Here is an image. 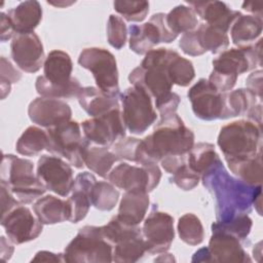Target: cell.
<instances>
[{
  "label": "cell",
  "mask_w": 263,
  "mask_h": 263,
  "mask_svg": "<svg viewBox=\"0 0 263 263\" xmlns=\"http://www.w3.org/2000/svg\"><path fill=\"white\" fill-rule=\"evenodd\" d=\"M200 179L215 199L217 221L222 222L249 214L254 197L262 189L261 185L252 186L229 175L221 160Z\"/></svg>",
  "instance_id": "1"
},
{
  "label": "cell",
  "mask_w": 263,
  "mask_h": 263,
  "mask_svg": "<svg viewBox=\"0 0 263 263\" xmlns=\"http://www.w3.org/2000/svg\"><path fill=\"white\" fill-rule=\"evenodd\" d=\"M194 145V134L177 113L161 116L151 135L140 141L135 162L157 164L166 156L187 155Z\"/></svg>",
  "instance_id": "2"
},
{
  "label": "cell",
  "mask_w": 263,
  "mask_h": 263,
  "mask_svg": "<svg viewBox=\"0 0 263 263\" xmlns=\"http://www.w3.org/2000/svg\"><path fill=\"white\" fill-rule=\"evenodd\" d=\"M73 64L70 55L63 50H51L43 64V75L35 82L37 92L41 97L52 99L77 98L81 90L78 79L72 77Z\"/></svg>",
  "instance_id": "3"
},
{
  "label": "cell",
  "mask_w": 263,
  "mask_h": 263,
  "mask_svg": "<svg viewBox=\"0 0 263 263\" xmlns=\"http://www.w3.org/2000/svg\"><path fill=\"white\" fill-rule=\"evenodd\" d=\"M261 44L260 39L251 46L224 50L213 61V71L208 79L209 82L221 92L231 90L238 75L254 70L257 65L261 66Z\"/></svg>",
  "instance_id": "4"
},
{
  "label": "cell",
  "mask_w": 263,
  "mask_h": 263,
  "mask_svg": "<svg viewBox=\"0 0 263 263\" xmlns=\"http://www.w3.org/2000/svg\"><path fill=\"white\" fill-rule=\"evenodd\" d=\"M0 175V182L4 183L24 204L40 198L47 190L34 174L33 162L13 154H3Z\"/></svg>",
  "instance_id": "5"
},
{
  "label": "cell",
  "mask_w": 263,
  "mask_h": 263,
  "mask_svg": "<svg viewBox=\"0 0 263 263\" xmlns=\"http://www.w3.org/2000/svg\"><path fill=\"white\" fill-rule=\"evenodd\" d=\"M217 144L225 160L253 157L261 152L262 128L251 120H236L224 125Z\"/></svg>",
  "instance_id": "6"
},
{
  "label": "cell",
  "mask_w": 263,
  "mask_h": 263,
  "mask_svg": "<svg viewBox=\"0 0 263 263\" xmlns=\"http://www.w3.org/2000/svg\"><path fill=\"white\" fill-rule=\"evenodd\" d=\"M68 263H110L113 246L105 238L99 226L86 225L68 243L64 252Z\"/></svg>",
  "instance_id": "7"
},
{
  "label": "cell",
  "mask_w": 263,
  "mask_h": 263,
  "mask_svg": "<svg viewBox=\"0 0 263 263\" xmlns=\"http://www.w3.org/2000/svg\"><path fill=\"white\" fill-rule=\"evenodd\" d=\"M47 150L55 156L66 158L74 167L82 168L84 154L90 143L82 138L80 125L76 121H67L47 128Z\"/></svg>",
  "instance_id": "8"
},
{
  "label": "cell",
  "mask_w": 263,
  "mask_h": 263,
  "mask_svg": "<svg viewBox=\"0 0 263 263\" xmlns=\"http://www.w3.org/2000/svg\"><path fill=\"white\" fill-rule=\"evenodd\" d=\"M78 64L91 72L99 89L110 96H120L117 63L109 50L101 47L84 48L79 54Z\"/></svg>",
  "instance_id": "9"
},
{
  "label": "cell",
  "mask_w": 263,
  "mask_h": 263,
  "mask_svg": "<svg viewBox=\"0 0 263 263\" xmlns=\"http://www.w3.org/2000/svg\"><path fill=\"white\" fill-rule=\"evenodd\" d=\"M122 104V119L132 134L141 135L156 120V112L152 106L151 97L144 89L132 86L120 95Z\"/></svg>",
  "instance_id": "10"
},
{
  "label": "cell",
  "mask_w": 263,
  "mask_h": 263,
  "mask_svg": "<svg viewBox=\"0 0 263 263\" xmlns=\"http://www.w3.org/2000/svg\"><path fill=\"white\" fill-rule=\"evenodd\" d=\"M187 96L197 118L205 121L228 118L226 92L216 89L209 80L200 78L190 87Z\"/></svg>",
  "instance_id": "11"
},
{
  "label": "cell",
  "mask_w": 263,
  "mask_h": 263,
  "mask_svg": "<svg viewBox=\"0 0 263 263\" xmlns=\"http://www.w3.org/2000/svg\"><path fill=\"white\" fill-rule=\"evenodd\" d=\"M129 48L137 54H146L160 42L171 43L178 36L166 25V14L158 12L143 25H130Z\"/></svg>",
  "instance_id": "12"
},
{
  "label": "cell",
  "mask_w": 263,
  "mask_h": 263,
  "mask_svg": "<svg viewBox=\"0 0 263 263\" xmlns=\"http://www.w3.org/2000/svg\"><path fill=\"white\" fill-rule=\"evenodd\" d=\"M161 179V172L157 164L132 165L122 162L113 167L108 180L117 188L125 191L142 190L147 193L157 187Z\"/></svg>",
  "instance_id": "13"
},
{
  "label": "cell",
  "mask_w": 263,
  "mask_h": 263,
  "mask_svg": "<svg viewBox=\"0 0 263 263\" xmlns=\"http://www.w3.org/2000/svg\"><path fill=\"white\" fill-rule=\"evenodd\" d=\"M81 127L84 138L97 146L108 148L125 137V125L119 108L84 120Z\"/></svg>",
  "instance_id": "14"
},
{
  "label": "cell",
  "mask_w": 263,
  "mask_h": 263,
  "mask_svg": "<svg viewBox=\"0 0 263 263\" xmlns=\"http://www.w3.org/2000/svg\"><path fill=\"white\" fill-rule=\"evenodd\" d=\"M36 175L45 188L60 196H67L73 188V170L55 155H42L37 163Z\"/></svg>",
  "instance_id": "15"
},
{
  "label": "cell",
  "mask_w": 263,
  "mask_h": 263,
  "mask_svg": "<svg viewBox=\"0 0 263 263\" xmlns=\"http://www.w3.org/2000/svg\"><path fill=\"white\" fill-rule=\"evenodd\" d=\"M1 225L8 239L14 245H21L36 239L43 230V224L30 209L17 205L1 217Z\"/></svg>",
  "instance_id": "16"
},
{
  "label": "cell",
  "mask_w": 263,
  "mask_h": 263,
  "mask_svg": "<svg viewBox=\"0 0 263 263\" xmlns=\"http://www.w3.org/2000/svg\"><path fill=\"white\" fill-rule=\"evenodd\" d=\"M142 234L148 253L167 252L175 237L174 218L167 213L153 210L144 222Z\"/></svg>",
  "instance_id": "17"
},
{
  "label": "cell",
  "mask_w": 263,
  "mask_h": 263,
  "mask_svg": "<svg viewBox=\"0 0 263 263\" xmlns=\"http://www.w3.org/2000/svg\"><path fill=\"white\" fill-rule=\"evenodd\" d=\"M10 53L16 66L27 73L39 71L45 61L42 42L34 32L15 34L10 43Z\"/></svg>",
  "instance_id": "18"
},
{
  "label": "cell",
  "mask_w": 263,
  "mask_h": 263,
  "mask_svg": "<svg viewBox=\"0 0 263 263\" xmlns=\"http://www.w3.org/2000/svg\"><path fill=\"white\" fill-rule=\"evenodd\" d=\"M28 115L32 122L50 128L70 121L72 110L66 102L60 99L39 97L30 103Z\"/></svg>",
  "instance_id": "19"
},
{
  "label": "cell",
  "mask_w": 263,
  "mask_h": 263,
  "mask_svg": "<svg viewBox=\"0 0 263 263\" xmlns=\"http://www.w3.org/2000/svg\"><path fill=\"white\" fill-rule=\"evenodd\" d=\"M188 5L193 8L206 25L219 29L225 33L230 30L233 22L241 14L231 9L222 1H190Z\"/></svg>",
  "instance_id": "20"
},
{
  "label": "cell",
  "mask_w": 263,
  "mask_h": 263,
  "mask_svg": "<svg viewBox=\"0 0 263 263\" xmlns=\"http://www.w3.org/2000/svg\"><path fill=\"white\" fill-rule=\"evenodd\" d=\"M212 233L208 247L212 262L252 261L238 238L222 231H212Z\"/></svg>",
  "instance_id": "21"
},
{
  "label": "cell",
  "mask_w": 263,
  "mask_h": 263,
  "mask_svg": "<svg viewBox=\"0 0 263 263\" xmlns=\"http://www.w3.org/2000/svg\"><path fill=\"white\" fill-rule=\"evenodd\" d=\"M96 182V177L88 172L80 173L74 179L72 194L67 199L70 209V222L78 223L86 217L91 205L90 189Z\"/></svg>",
  "instance_id": "22"
},
{
  "label": "cell",
  "mask_w": 263,
  "mask_h": 263,
  "mask_svg": "<svg viewBox=\"0 0 263 263\" xmlns=\"http://www.w3.org/2000/svg\"><path fill=\"white\" fill-rule=\"evenodd\" d=\"M148 193L142 190H129L123 194L117 218L130 226H138L145 218L149 208Z\"/></svg>",
  "instance_id": "23"
},
{
  "label": "cell",
  "mask_w": 263,
  "mask_h": 263,
  "mask_svg": "<svg viewBox=\"0 0 263 263\" xmlns=\"http://www.w3.org/2000/svg\"><path fill=\"white\" fill-rule=\"evenodd\" d=\"M118 98L110 96L95 86L82 87L77 96L81 108L91 117L101 116L113 109H118Z\"/></svg>",
  "instance_id": "24"
},
{
  "label": "cell",
  "mask_w": 263,
  "mask_h": 263,
  "mask_svg": "<svg viewBox=\"0 0 263 263\" xmlns=\"http://www.w3.org/2000/svg\"><path fill=\"white\" fill-rule=\"evenodd\" d=\"M7 15L13 25L15 34L32 33L42 20V8L38 1L28 0L8 10Z\"/></svg>",
  "instance_id": "25"
},
{
  "label": "cell",
  "mask_w": 263,
  "mask_h": 263,
  "mask_svg": "<svg viewBox=\"0 0 263 263\" xmlns=\"http://www.w3.org/2000/svg\"><path fill=\"white\" fill-rule=\"evenodd\" d=\"M35 216L43 225H51L69 221L70 209L68 201L53 195H45L33 205Z\"/></svg>",
  "instance_id": "26"
},
{
  "label": "cell",
  "mask_w": 263,
  "mask_h": 263,
  "mask_svg": "<svg viewBox=\"0 0 263 263\" xmlns=\"http://www.w3.org/2000/svg\"><path fill=\"white\" fill-rule=\"evenodd\" d=\"M163 66L171 82L185 87L195 77V70L191 61L181 57L177 51L165 48Z\"/></svg>",
  "instance_id": "27"
},
{
  "label": "cell",
  "mask_w": 263,
  "mask_h": 263,
  "mask_svg": "<svg viewBox=\"0 0 263 263\" xmlns=\"http://www.w3.org/2000/svg\"><path fill=\"white\" fill-rule=\"evenodd\" d=\"M231 40L238 47L251 46L262 33V17L240 14L230 27Z\"/></svg>",
  "instance_id": "28"
},
{
  "label": "cell",
  "mask_w": 263,
  "mask_h": 263,
  "mask_svg": "<svg viewBox=\"0 0 263 263\" xmlns=\"http://www.w3.org/2000/svg\"><path fill=\"white\" fill-rule=\"evenodd\" d=\"M220 160L221 159L215 150V146L211 143L201 142L193 145L187 154L186 163L201 178V176H203Z\"/></svg>",
  "instance_id": "29"
},
{
  "label": "cell",
  "mask_w": 263,
  "mask_h": 263,
  "mask_svg": "<svg viewBox=\"0 0 263 263\" xmlns=\"http://www.w3.org/2000/svg\"><path fill=\"white\" fill-rule=\"evenodd\" d=\"M118 160L120 159L113 151L103 146L89 145L84 154V164L104 179H108L114 163Z\"/></svg>",
  "instance_id": "30"
},
{
  "label": "cell",
  "mask_w": 263,
  "mask_h": 263,
  "mask_svg": "<svg viewBox=\"0 0 263 263\" xmlns=\"http://www.w3.org/2000/svg\"><path fill=\"white\" fill-rule=\"evenodd\" d=\"M262 153L242 159L226 160L229 170L241 181L252 186L262 183Z\"/></svg>",
  "instance_id": "31"
},
{
  "label": "cell",
  "mask_w": 263,
  "mask_h": 263,
  "mask_svg": "<svg viewBox=\"0 0 263 263\" xmlns=\"http://www.w3.org/2000/svg\"><path fill=\"white\" fill-rule=\"evenodd\" d=\"M47 132L38 126L27 127L15 144V150L18 154L25 156H34L47 148Z\"/></svg>",
  "instance_id": "32"
},
{
  "label": "cell",
  "mask_w": 263,
  "mask_h": 263,
  "mask_svg": "<svg viewBox=\"0 0 263 263\" xmlns=\"http://www.w3.org/2000/svg\"><path fill=\"white\" fill-rule=\"evenodd\" d=\"M166 25L177 36L181 33L192 32L197 28V14L187 5H178L166 14Z\"/></svg>",
  "instance_id": "33"
},
{
  "label": "cell",
  "mask_w": 263,
  "mask_h": 263,
  "mask_svg": "<svg viewBox=\"0 0 263 263\" xmlns=\"http://www.w3.org/2000/svg\"><path fill=\"white\" fill-rule=\"evenodd\" d=\"M195 33L199 45L204 52L210 51L214 54L223 52L229 45V37L227 33L206 24H201L196 28Z\"/></svg>",
  "instance_id": "34"
},
{
  "label": "cell",
  "mask_w": 263,
  "mask_h": 263,
  "mask_svg": "<svg viewBox=\"0 0 263 263\" xmlns=\"http://www.w3.org/2000/svg\"><path fill=\"white\" fill-rule=\"evenodd\" d=\"M146 252L147 248L143 235L130 237L114 246L113 261L119 263L137 262L143 258Z\"/></svg>",
  "instance_id": "35"
},
{
  "label": "cell",
  "mask_w": 263,
  "mask_h": 263,
  "mask_svg": "<svg viewBox=\"0 0 263 263\" xmlns=\"http://www.w3.org/2000/svg\"><path fill=\"white\" fill-rule=\"evenodd\" d=\"M257 95L249 88H238L226 93L227 116L235 117L247 114V112L257 104ZM260 103V102H258Z\"/></svg>",
  "instance_id": "36"
},
{
  "label": "cell",
  "mask_w": 263,
  "mask_h": 263,
  "mask_svg": "<svg viewBox=\"0 0 263 263\" xmlns=\"http://www.w3.org/2000/svg\"><path fill=\"white\" fill-rule=\"evenodd\" d=\"M91 205L100 211H111L115 208L119 192L111 182L97 181L90 189Z\"/></svg>",
  "instance_id": "37"
},
{
  "label": "cell",
  "mask_w": 263,
  "mask_h": 263,
  "mask_svg": "<svg viewBox=\"0 0 263 263\" xmlns=\"http://www.w3.org/2000/svg\"><path fill=\"white\" fill-rule=\"evenodd\" d=\"M178 233L182 241L190 246H197L203 241V226L197 216L187 213L178 221Z\"/></svg>",
  "instance_id": "38"
},
{
  "label": "cell",
  "mask_w": 263,
  "mask_h": 263,
  "mask_svg": "<svg viewBox=\"0 0 263 263\" xmlns=\"http://www.w3.org/2000/svg\"><path fill=\"white\" fill-rule=\"evenodd\" d=\"M100 227L103 235L112 246L127 238L143 235L142 229L139 226L127 225L120 221L117 216H114L106 225Z\"/></svg>",
  "instance_id": "39"
},
{
  "label": "cell",
  "mask_w": 263,
  "mask_h": 263,
  "mask_svg": "<svg viewBox=\"0 0 263 263\" xmlns=\"http://www.w3.org/2000/svg\"><path fill=\"white\" fill-rule=\"evenodd\" d=\"M252 219L248 214L239 215L228 221H217L212 224V231H222L229 233L239 240L246 239L252 229Z\"/></svg>",
  "instance_id": "40"
},
{
  "label": "cell",
  "mask_w": 263,
  "mask_h": 263,
  "mask_svg": "<svg viewBox=\"0 0 263 263\" xmlns=\"http://www.w3.org/2000/svg\"><path fill=\"white\" fill-rule=\"evenodd\" d=\"M114 9L128 22H143L149 12L147 1H115Z\"/></svg>",
  "instance_id": "41"
},
{
  "label": "cell",
  "mask_w": 263,
  "mask_h": 263,
  "mask_svg": "<svg viewBox=\"0 0 263 263\" xmlns=\"http://www.w3.org/2000/svg\"><path fill=\"white\" fill-rule=\"evenodd\" d=\"M127 29L123 20L111 14L107 23V39L109 44L115 49H121L126 42Z\"/></svg>",
  "instance_id": "42"
},
{
  "label": "cell",
  "mask_w": 263,
  "mask_h": 263,
  "mask_svg": "<svg viewBox=\"0 0 263 263\" xmlns=\"http://www.w3.org/2000/svg\"><path fill=\"white\" fill-rule=\"evenodd\" d=\"M200 181V177L194 173L187 163L182 165L175 174H173L172 182L176 184L180 189L188 191L192 190L194 187L198 185Z\"/></svg>",
  "instance_id": "43"
},
{
  "label": "cell",
  "mask_w": 263,
  "mask_h": 263,
  "mask_svg": "<svg viewBox=\"0 0 263 263\" xmlns=\"http://www.w3.org/2000/svg\"><path fill=\"white\" fill-rule=\"evenodd\" d=\"M140 139L133 137H124L118 140L113 145V152L117 155L119 159H125L135 162L136 153L138 146L140 144Z\"/></svg>",
  "instance_id": "44"
},
{
  "label": "cell",
  "mask_w": 263,
  "mask_h": 263,
  "mask_svg": "<svg viewBox=\"0 0 263 263\" xmlns=\"http://www.w3.org/2000/svg\"><path fill=\"white\" fill-rule=\"evenodd\" d=\"M181 102L179 95L176 92H168L167 95L155 100V107L161 116H166L176 113Z\"/></svg>",
  "instance_id": "45"
},
{
  "label": "cell",
  "mask_w": 263,
  "mask_h": 263,
  "mask_svg": "<svg viewBox=\"0 0 263 263\" xmlns=\"http://www.w3.org/2000/svg\"><path fill=\"white\" fill-rule=\"evenodd\" d=\"M179 46L185 54H188L191 57H197L205 53L199 45L195 30L192 32L183 34V36L179 41Z\"/></svg>",
  "instance_id": "46"
},
{
  "label": "cell",
  "mask_w": 263,
  "mask_h": 263,
  "mask_svg": "<svg viewBox=\"0 0 263 263\" xmlns=\"http://www.w3.org/2000/svg\"><path fill=\"white\" fill-rule=\"evenodd\" d=\"M0 196H1V217L6 215L21 202L14 198L10 189L2 182H0Z\"/></svg>",
  "instance_id": "47"
},
{
  "label": "cell",
  "mask_w": 263,
  "mask_h": 263,
  "mask_svg": "<svg viewBox=\"0 0 263 263\" xmlns=\"http://www.w3.org/2000/svg\"><path fill=\"white\" fill-rule=\"evenodd\" d=\"M0 76H1L0 80L10 82L11 84L18 82L22 78L21 72L18 70H16L5 57H1V74H0Z\"/></svg>",
  "instance_id": "48"
},
{
  "label": "cell",
  "mask_w": 263,
  "mask_h": 263,
  "mask_svg": "<svg viewBox=\"0 0 263 263\" xmlns=\"http://www.w3.org/2000/svg\"><path fill=\"white\" fill-rule=\"evenodd\" d=\"M187 155L181 156H166L160 160L161 166L170 174H175L182 165L186 164Z\"/></svg>",
  "instance_id": "49"
},
{
  "label": "cell",
  "mask_w": 263,
  "mask_h": 263,
  "mask_svg": "<svg viewBox=\"0 0 263 263\" xmlns=\"http://www.w3.org/2000/svg\"><path fill=\"white\" fill-rule=\"evenodd\" d=\"M15 35V31L13 25L7 15V13H0V40L1 42H5L10 38H13Z\"/></svg>",
  "instance_id": "50"
},
{
  "label": "cell",
  "mask_w": 263,
  "mask_h": 263,
  "mask_svg": "<svg viewBox=\"0 0 263 263\" xmlns=\"http://www.w3.org/2000/svg\"><path fill=\"white\" fill-rule=\"evenodd\" d=\"M247 88L254 91L258 98H262V71L257 70L249 75L246 80Z\"/></svg>",
  "instance_id": "51"
},
{
  "label": "cell",
  "mask_w": 263,
  "mask_h": 263,
  "mask_svg": "<svg viewBox=\"0 0 263 263\" xmlns=\"http://www.w3.org/2000/svg\"><path fill=\"white\" fill-rule=\"evenodd\" d=\"M32 262H65L64 254H54L49 251H39L35 254Z\"/></svg>",
  "instance_id": "52"
},
{
  "label": "cell",
  "mask_w": 263,
  "mask_h": 263,
  "mask_svg": "<svg viewBox=\"0 0 263 263\" xmlns=\"http://www.w3.org/2000/svg\"><path fill=\"white\" fill-rule=\"evenodd\" d=\"M11 241L8 239H6L4 236L0 237V255H1V259L3 261H7L11 258L14 248L12 247V245L10 243Z\"/></svg>",
  "instance_id": "53"
},
{
  "label": "cell",
  "mask_w": 263,
  "mask_h": 263,
  "mask_svg": "<svg viewBox=\"0 0 263 263\" xmlns=\"http://www.w3.org/2000/svg\"><path fill=\"white\" fill-rule=\"evenodd\" d=\"M247 115H248V118L259 124V125H262V108H261V102L260 103H257L256 105H254L248 112H247Z\"/></svg>",
  "instance_id": "54"
},
{
  "label": "cell",
  "mask_w": 263,
  "mask_h": 263,
  "mask_svg": "<svg viewBox=\"0 0 263 263\" xmlns=\"http://www.w3.org/2000/svg\"><path fill=\"white\" fill-rule=\"evenodd\" d=\"M262 2H253V1H248V2H243L242 3V8L251 13H253V15L262 17Z\"/></svg>",
  "instance_id": "55"
},
{
  "label": "cell",
  "mask_w": 263,
  "mask_h": 263,
  "mask_svg": "<svg viewBox=\"0 0 263 263\" xmlns=\"http://www.w3.org/2000/svg\"><path fill=\"white\" fill-rule=\"evenodd\" d=\"M191 261L192 262H212L208 247L201 248L197 252H195Z\"/></svg>",
  "instance_id": "56"
},
{
  "label": "cell",
  "mask_w": 263,
  "mask_h": 263,
  "mask_svg": "<svg viewBox=\"0 0 263 263\" xmlns=\"http://www.w3.org/2000/svg\"><path fill=\"white\" fill-rule=\"evenodd\" d=\"M0 89H1V99L4 100L11 90V83L4 80H0Z\"/></svg>",
  "instance_id": "57"
},
{
  "label": "cell",
  "mask_w": 263,
  "mask_h": 263,
  "mask_svg": "<svg viewBox=\"0 0 263 263\" xmlns=\"http://www.w3.org/2000/svg\"><path fill=\"white\" fill-rule=\"evenodd\" d=\"M154 261H156V262H175L176 259L174 258V256L172 254L164 252V253H160L159 257H157Z\"/></svg>",
  "instance_id": "58"
}]
</instances>
